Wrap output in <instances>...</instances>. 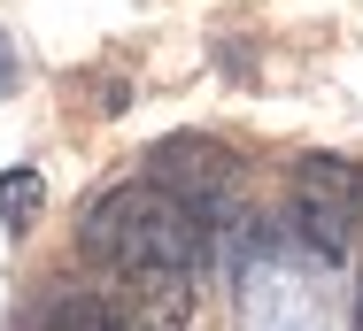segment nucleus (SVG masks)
<instances>
[{"label":"nucleus","mask_w":363,"mask_h":331,"mask_svg":"<svg viewBox=\"0 0 363 331\" xmlns=\"http://www.w3.org/2000/svg\"><path fill=\"white\" fill-rule=\"evenodd\" d=\"M201 208L194 200H178L170 185H116V193H101L85 208V223H77V247H85V262L93 269H201Z\"/></svg>","instance_id":"f257e3e1"},{"label":"nucleus","mask_w":363,"mask_h":331,"mask_svg":"<svg viewBox=\"0 0 363 331\" xmlns=\"http://www.w3.org/2000/svg\"><path fill=\"white\" fill-rule=\"evenodd\" d=\"M294 208H301L309 239H317L325 255H340V247H348V223H356V208H363V170L333 162V154H309V162L294 170Z\"/></svg>","instance_id":"f03ea898"},{"label":"nucleus","mask_w":363,"mask_h":331,"mask_svg":"<svg viewBox=\"0 0 363 331\" xmlns=\"http://www.w3.org/2000/svg\"><path fill=\"white\" fill-rule=\"evenodd\" d=\"M108 308L124 316V331H186V316H194V269H116Z\"/></svg>","instance_id":"7ed1b4c3"},{"label":"nucleus","mask_w":363,"mask_h":331,"mask_svg":"<svg viewBox=\"0 0 363 331\" xmlns=\"http://www.w3.org/2000/svg\"><path fill=\"white\" fill-rule=\"evenodd\" d=\"M155 185H170L178 200H217L224 185H232V162H224L209 139H162L155 146Z\"/></svg>","instance_id":"20e7f679"},{"label":"nucleus","mask_w":363,"mask_h":331,"mask_svg":"<svg viewBox=\"0 0 363 331\" xmlns=\"http://www.w3.org/2000/svg\"><path fill=\"white\" fill-rule=\"evenodd\" d=\"M39 331H124V316H116L108 301H93V293H70V301L47 308V324H39Z\"/></svg>","instance_id":"39448f33"},{"label":"nucleus","mask_w":363,"mask_h":331,"mask_svg":"<svg viewBox=\"0 0 363 331\" xmlns=\"http://www.w3.org/2000/svg\"><path fill=\"white\" fill-rule=\"evenodd\" d=\"M31 216H39V170H8V178H0V223L23 231Z\"/></svg>","instance_id":"423d86ee"},{"label":"nucleus","mask_w":363,"mask_h":331,"mask_svg":"<svg viewBox=\"0 0 363 331\" xmlns=\"http://www.w3.org/2000/svg\"><path fill=\"white\" fill-rule=\"evenodd\" d=\"M8 85H16V62H8V47H0V93H8Z\"/></svg>","instance_id":"0eeeda50"},{"label":"nucleus","mask_w":363,"mask_h":331,"mask_svg":"<svg viewBox=\"0 0 363 331\" xmlns=\"http://www.w3.org/2000/svg\"><path fill=\"white\" fill-rule=\"evenodd\" d=\"M356 324H363V293H356Z\"/></svg>","instance_id":"6e6552de"}]
</instances>
